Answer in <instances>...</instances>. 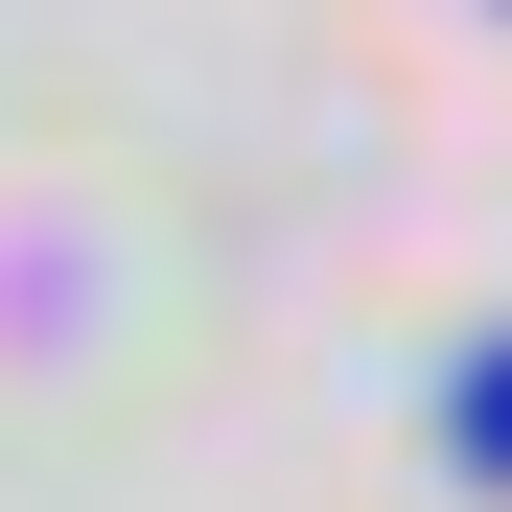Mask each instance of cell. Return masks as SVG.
I'll return each instance as SVG.
<instances>
[{
  "label": "cell",
  "instance_id": "obj_1",
  "mask_svg": "<svg viewBox=\"0 0 512 512\" xmlns=\"http://www.w3.org/2000/svg\"><path fill=\"white\" fill-rule=\"evenodd\" d=\"M443 443H466V466H489V489H512V326H489V350H466V373H443Z\"/></svg>",
  "mask_w": 512,
  "mask_h": 512
}]
</instances>
